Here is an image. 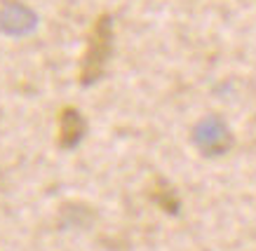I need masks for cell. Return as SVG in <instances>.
Segmentation results:
<instances>
[{"mask_svg": "<svg viewBox=\"0 0 256 251\" xmlns=\"http://www.w3.org/2000/svg\"><path fill=\"white\" fill-rule=\"evenodd\" d=\"M110 49H113V26H110V16L101 14L92 26L90 33V42H87V52L82 59V73H80V82L82 85H92L104 75L106 63H108Z\"/></svg>", "mask_w": 256, "mask_h": 251, "instance_id": "cell-1", "label": "cell"}, {"mask_svg": "<svg viewBox=\"0 0 256 251\" xmlns=\"http://www.w3.org/2000/svg\"><path fill=\"white\" fill-rule=\"evenodd\" d=\"M59 141L62 146L70 148V146H76V143L82 139V134H85V122H82V115H80L76 108H64L62 115H59Z\"/></svg>", "mask_w": 256, "mask_h": 251, "instance_id": "cell-3", "label": "cell"}, {"mask_svg": "<svg viewBox=\"0 0 256 251\" xmlns=\"http://www.w3.org/2000/svg\"><path fill=\"white\" fill-rule=\"evenodd\" d=\"M195 143H198V148H202L210 157L221 155V153H226V150L230 148V132L226 129V125L221 120H216V118L204 120L198 127Z\"/></svg>", "mask_w": 256, "mask_h": 251, "instance_id": "cell-2", "label": "cell"}]
</instances>
